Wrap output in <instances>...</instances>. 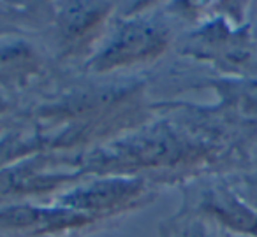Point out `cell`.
<instances>
[{
  "label": "cell",
  "instance_id": "cell-1",
  "mask_svg": "<svg viewBox=\"0 0 257 237\" xmlns=\"http://www.w3.org/2000/svg\"><path fill=\"white\" fill-rule=\"evenodd\" d=\"M206 209L229 230L243 235L257 237V212L248 204L229 191L211 193L206 200Z\"/></svg>",
  "mask_w": 257,
  "mask_h": 237
},
{
  "label": "cell",
  "instance_id": "cell-2",
  "mask_svg": "<svg viewBox=\"0 0 257 237\" xmlns=\"http://www.w3.org/2000/svg\"><path fill=\"white\" fill-rule=\"evenodd\" d=\"M161 46L162 39L159 32L148 27H133L113 44V50L106 55V62L109 65H114L133 58H143Z\"/></svg>",
  "mask_w": 257,
  "mask_h": 237
},
{
  "label": "cell",
  "instance_id": "cell-3",
  "mask_svg": "<svg viewBox=\"0 0 257 237\" xmlns=\"http://www.w3.org/2000/svg\"><path fill=\"white\" fill-rule=\"evenodd\" d=\"M231 100L243 114L257 116V81H248L236 86L231 92Z\"/></svg>",
  "mask_w": 257,
  "mask_h": 237
},
{
  "label": "cell",
  "instance_id": "cell-4",
  "mask_svg": "<svg viewBox=\"0 0 257 237\" xmlns=\"http://www.w3.org/2000/svg\"><path fill=\"white\" fill-rule=\"evenodd\" d=\"M239 190H241V197L239 198L257 212V172L246 176L245 179H243Z\"/></svg>",
  "mask_w": 257,
  "mask_h": 237
},
{
  "label": "cell",
  "instance_id": "cell-5",
  "mask_svg": "<svg viewBox=\"0 0 257 237\" xmlns=\"http://www.w3.org/2000/svg\"><path fill=\"white\" fill-rule=\"evenodd\" d=\"M192 237H203V235H192Z\"/></svg>",
  "mask_w": 257,
  "mask_h": 237
}]
</instances>
